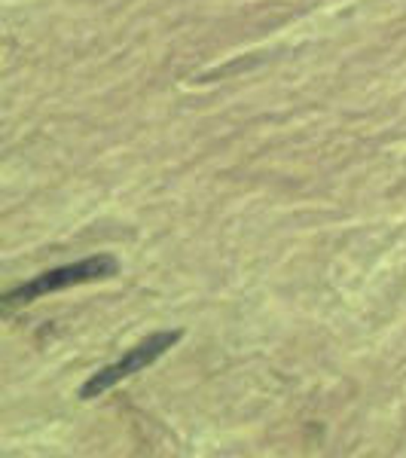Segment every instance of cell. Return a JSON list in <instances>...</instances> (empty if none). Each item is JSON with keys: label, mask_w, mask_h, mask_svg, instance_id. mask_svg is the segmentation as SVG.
Listing matches in <instances>:
<instances>
[{"label": "cell", "mask_w": 406, "mask_h": 458, "mask_svg": "<svg viewBox=\"0 0 406 458\" xmlns=\"http://www.w3.org/2000/svg\"><path fill=\"white\" fill-rule=\"evenodd\" d=\"M120 263L110 254H98V257H86L80 263H68V266H55V269H47L40 276H34L31 282L13 287V291L4 293V312L10 315L13 309L28 306V302L47 297V293L64 291V287H77V284H89V282H101V278L116 276Z\"/></svg>", "instance_id": "6da1fadb"}, {"label": "cell", "mask_w": 406, "mask_h": 458, "mask_svg": "<svg viewBox=\"0 0 406 458\" xmlns=\"http://www.w3.org/2000/svg\"><path fill=\"white\" fill-rule=\"evenodd\" d=\"M181 336H183L181 330H159V334H150L144 343H138L135 349L125 352L120 360H114V364L101 367L98 373L89 376V379L83 382V388H80V397H83V401H92V397H101L105 391L114 388L116 382L147 370V367L156 364V360L172 349V345L181 343Z\"/></svg>", "instance_id": "7a4b0ae2"}]
</instances>
